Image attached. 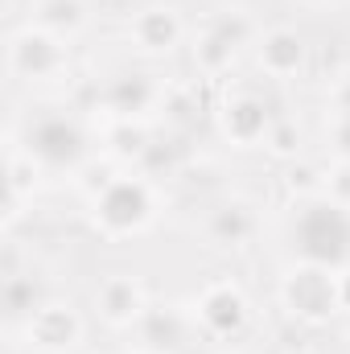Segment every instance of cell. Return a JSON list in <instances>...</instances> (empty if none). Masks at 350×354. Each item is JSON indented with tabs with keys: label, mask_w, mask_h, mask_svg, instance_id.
<instances>
[{
	"label": "cell",
	"mask_w": 350,
	"mask_h": 354,
	"mask_svg": "<svg viewBox=\"0 0 350 354\" xmlns=\"http://www.w3.org/2000/svg\"><path fill=\"white\" fill-rule=\"evenodd\" d=\"M99 305H103V313H107L111 322H132L145 301H140V288H136L132 280H111V284L99 292Z\"/></svg>",
	"instance_id": "11"
},
{
	"label": "cell",
	"mask_w": 350,
	"mask_h": 354,
	"mask_svg": "<svg viewBox=\"0 0 350 354\" xmlns=\"http://www.w3.org/2000/svg\"><path fill=\"white\" fill-rule=\"evenodd\" d=\"M29 334H33L37 346H46V351H62V346H71V342L79 338V317H75L71 309H62V305H46V309L33 313Z\"/></svg>",
	"instance_id": "5"
},
{
	"label": "cell",
	"mask_w": 350,
	"mask_h": 354,
	"mask_svg": "<svg viewBox=\"0 0 350 354\" xmlns=\"http://www.w3.org/2000/svg\"><path fill=\"white\" fill-rule=\"evenodd\" d=\"M202 317H206V326H210V330H219V334H231V330H239V326H243V317H248V305H243L239 288H231V284H219V288H210V292L202 297Z\"/></svg>",
	"instance_id": "6"
},
{
	"label": "cell",
	"mask_w": 350,
	"mask_h": 354,
	"mask_svg": "<svg viewBox=\"0 0 350 354\" xmlns=\"http://www.w3.org/2000/svg\"><path fill=\"white\" fill-rule=\"evenodd\" d=\"M301 54H305V46L293 29H272L260 41V62L268 75H293L301 66Z\"/></svg>",
	"instance_id": "8"
},
{
	"label": "cell",
	"mask_w": 350,
	"mask_h": 354,
	"mask_svg": "<svg viewBox=\"0 0 350 354\" xmlns=\"http://www.w3.org/2000/svg\"><path fill=\"white\" fill-rule=\"evenodd\" d=\"M83 132L71 124V120H58V115H46L29 128V153L46 165H75L83 157Z\"/></svg>",
	"instance_id": "4"
},
{
	"label": "cell",
	"mask_w": 350,
	"mask_h": 354,
	"mask_svg": "<svg viewBox=\"0 0 350 354\" xmlns=\"http://www.w3.org/2000/svg\"><path fill=\"white\" fill-rule=\"evenodd\" d=\"M284 301H288L293 313H301V317H309V322H326V317L342 305V284L330 276V268L305 264L301 272L288 276Z\"/></svg>",
	"instance_id": "2"
},
{
	"label": "cell",
	"mask_w": 350,
	"mask_h": 354,
	"mask_svg": "<svg viewBox=\"0 0 350 354\" xmlns=\"http://www.w3.org/2000/svg\"><path fill=\"white\" fill-rule=\"evenodd\" d=\"M58 58H62V50H58V41H54V37L21 33V37L12 41V66H17V71H25V75H46V71H54V66H58Z\"/></svg>",
	"instance_id": "7"
},
{
	"label": "cell",
	"mask_w": 350,
	"mask_h": 354,
	"mask_svg": "<svg viewBox=\"0 0 350 354\" xmlns=\"http://www.w3.org/2000/svg\"><path fill=\"white\" fill-rule=\"evenodd\" d=\"M153 214V198L140 181H111L103 189V198L95 202V218L103 223V231L111 235H128L140 231Z\"/></svg>",
	"instance_id": "3"
},
{
	"label": "cell",
	"mask_w": 350,
	"mask_h": 354,
	"mask_svg": "<svg viewBox=\"0 0 350 354\" xmlns=\"http://www.w3.org/2000/svg\"><path fill=\"white\" fill-rule=\"evenodd\" d=\"M227 132H231L235 140H243V145L260 140L264 132H268V115H264V107L256 103V99H239V103H231V107H227Z\"/></svg>",
	"instance_id": "10"
},
{
	"label": "cell",
	"mask_w": 350,
	"mask_h": 354,
	"mask_svg": "<svg viewBox=\"0 0 350 354\" xmlns=\"http://www.w3.org/2000/svg\"><path fill=\"white\" fill-rule=\"evenodd\" d=\"M293 243H297L301 260L313 268L350 264V210L338 202L305 206L297 227H293Z\"/></svg>",
	"instance_id": "1"
},
{
	"label": "cell",
	"mask_w": 350,
	"mask_h": 354,
	"mask_svg": "<svg viewBox=\"0 0 350 354\" xmlns=\"http://www.w3.org/2000/svg\"><path fill=\"white\" fill-rule=\"evenodd\" d=\"M342 107L350 111V83H347V91H342Z\"/></svg>",
	"instance_id": "12"
},
{
	"label": "cell",
	"mask_w": 350,
	"mask_h": 354,
	"mask_svg": "<svg viewBox=\"0 0 350 354\" xmlns=\"http://www.w3.org/2000/svg\"><path fill=\"white\" fill-rule=\"evenodd\" d=\"M136 37L145 50H169L177 37H181V25L169 8H149L136 17Z\"/></svg>",
	"instance_id": "9"
}]
</instances>
